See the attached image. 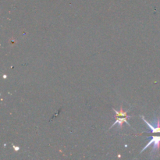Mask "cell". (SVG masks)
<instances>
[{
  "label": "cell",
  "instance_id": "1",
  "mask_svg": "<svg viewBox=\"0 0 160 160\" xmlns=\"http://www.w3.org/2000/svg\"><path fill=\"white\" fill-rule=\"evenodd\" d=\"M152 144H153V148H152V152L153 153L154 152L159 151V147H160V136H153V137L152 138L151 140L148 142V143L145 145V148H143V149L141 151V153H142L144 150L146 149L147 148H148V147H149Z\"/></svg>",
  "mask_w": 160,
  "mask_h": 160
},
{
  "label": "cell",
  "instance_id": "2",
  "mask_svg": "<svg viewBox=\"0 0 160 160\" xmlns=\"http://www.w3.org/2000/svg\"><path fill=\"white\" fill-rule=\"evenodd\" d=\"M117 117V120H116L115 123H112V127L110 128V129L112 128V127L115 126L116 124H118L119 127H120V128H123V123H127V124H128L129 126H131V124H130V123L128 122V120H127L128 118H130V117H131L130 116H128V117Z\"/></svg>",
  "mask_w": 160,
  "mask_h": 160
},
{
  "label": "cell",
  "instance_id": "3",
  "mask_svg": "<svg viewBox=\"0 0 160 160\" xmlns=\"http://www.w3.org/2000/svg\"><path fill=\"white\" fill-rule=\"evenodd\" d=\"M142 120H144V122H145V123H146V124L148 125V128L151 129L152 132V133H160V118H159L157 120V125H156V127H154V126H152V124H150V123H148V122L147 121L145 118H144V117H142Z\"/></svg>",
  "mask_w": 160,
  "mask_h": 160
},
{
  "label": "cell",
  "instance_id": "4",
  "mask_svg": "<svg viewBox=\"0 0 160 160\" xmlns=\"http://www.w3.org/2000/svg\"><path fill=\"white\" fill-rule=\"evenodd\" d=\"M14 148H15V150H19L18 147H14Z\"/></svg>",
  "mask_w": 160,
  "mask_h": 160
}]
</instances>
